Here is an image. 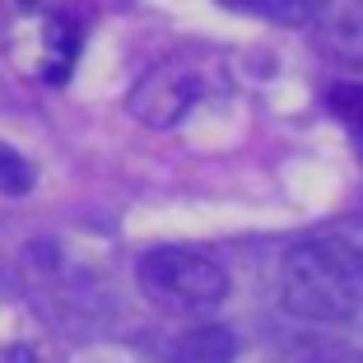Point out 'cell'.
<instances>
[{
  "label": "cell",
  "instance_id": "6da1fadb",
  "mask_svg": "<svg viewBox=\"0 0 363 363\" xmlns=\"http://www.w3.org/2000/svg\"><path fill=\"white\" fill-rule=\"evenodd\" d=\"M279 303L308 326H345L363 312V242L350 233H308L279 257Z\"/></svg>",
  "mask_w": 363,
  "mask_h": 363
},
{
  "label": "cell",
  "instance_id": "7a4b0ae2",
  "mask_svg": "<svg viewBox=\"0 0 363 363\" xmlns=\"http://www.w3.org/2000/svg\"><path fill=\"white\" fill-rule=\"evenodd\" d=\"M135 284L154 308L172 317H205L228 298V270L219 266V257L182 242L150 247L135 261Z\"/></svg>",
  "mask_w": 363,
  "mask_h": 363
},
{
  "label": "cell",
  "instance_id": "3957f363",
  "mask_svg": "<svg viewBox=\"0 0 363 363\" xmlns=\"http://www.w3.org/2000/svg\"><path fill=\"white\" fill-rule=\"evenodd\" d=\"M210 94V65L201 61H159L154 70L135 79V89L126 94L130 117L145 121L154 130L177 126L201 98Z\"/></svg>",
  "mask_w": 363,
  "mask_h": 363
},
{
  "label": "cell",
  "instance_id": "277c9868",
  "mask_svg": "<svg viewBox=\"0 0 363 363\" xmlns=\"http://www.w3.org/2000/svg\"><path fill=\"white\" fill-rule=\"evenodd\" d=\"M312 43L340 65H363V0H312Z\"/></svg>",
  "mask_w": 363,
  "mask_h": 363
},
{
  "label": "cell",
  "instance_id": "5b68a950",
  "mask_svg": "<svg viewBox=\"0 0 363 363\" xmlns=\"http://www.w3.org/2000/svg\"><path fill=\"white\" fill-rule=\"evenodd\" d=\"M219 5H228L233 14H252V19L279 23V28H298L312 14V0H219Z\"/></svg>",
  "mask_w": 363,
  "mask_h": 363
},
{
  "label": "cell",
  "instance_id": "8992f818",
  "mask_svg": "<svg viewBox=\"0 0 363 363\" xmlns=\"http://www.w3.org/2000/svg\"><path fill=\"white\" fill-rule=\"evenodd\" d=\"M233 359V335L219 326H201L177 345V363H228Z\"/></svg>",
  "mask_w": 363,
  "mask_h": 363
},
{
  "label": "cell",
  "instance_id": "52a82bcc",
  "mask_svg": "<svg viewBox=\"0 0 363 363\" xmlns=\"http://www.w3.org/2000/svg\"><path fill=\"white\" fill-rule=\"evenodd\" d=\"M33 182H38V168H33L14 145L0 140V196H28Z\"/></svg>",
  "mask_w": 363,
  "mask_h": 363
},
{
  "label": "cell",
  "instance_id": "ba28073f",
  "mask_svg": "<svg viewBox=\"0 0 363 363\" xmlns=\"http://www.w3.org/2000/svg\"><path fill=\"white\" fill-rule=\"evenodd\" d=\"M326 103H331V112L354 135H363V79H340V84H331Z\"/></svg>",
  "mask_w": 363,
  "mask_h": 363
},
{
  "label": "cell",
  "instance_id": "9c48e42d",
  "mask_svg": "<svg viewBox=\"0 0 363 363\" xmlns=\"http://www.w3.org/2000/svg\"><path fill=\"white\" fill-rule=\"evenodd\" d=\"M298 363H363V350H354V345H340V340H317Z\"/></svg>",
  "mask_w": 363,
  "mask_h": 363
},
{
  "label": "cell",
  "instance_id": "30bf717a",
  "mask_svg": "<svg viewBox=\"0 0 363 363\" xmlns=\"http://www.w3.org/2000/svg\"><path fill=\"white\" fill-rule=\"evenodd\" d=\"M0 363H38V350L33 345H0Z\"/></svg>",
  "mask_w": 363,
  "mask_h": 363
}]
</instances>
